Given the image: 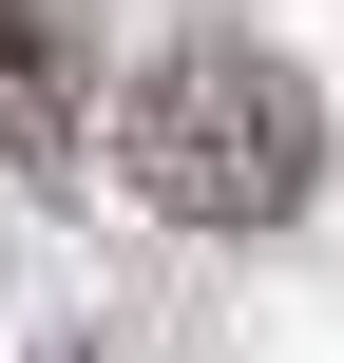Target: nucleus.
Returning <instances> with one entry per match:
<instances>
[{
	"mask_svg": "<svg viewBox=\"0 0 344 363\" xmlns=\"http://www.w3.org/2000/svg\"><path fill=\"white\" fill-rule=\"evenodd\" d=\"M115 172L172 211V230H287L326 191V96L268 57V38H172L134 96H115Z\"/></svg>",
	"mask_w": 344,
	"mask_h": 363,
	"instance_id": "f257e3e1",
	"label": "nucleus"
},
{
	"mask_svg": "<svg viewBox=\"0 0 344 363\" xmlns=\"http://www.w3.org/2000/svg\"><path fill=\"white\" fill-rule=\"evenodd\" d=\"M0 115H77V0H0Z\"/></svg>",
	"mask_w": 344,
	"mask_h": 363,
	"instance_id": "f03ea898",
	"label": "nucleus"
}]
</instances>
